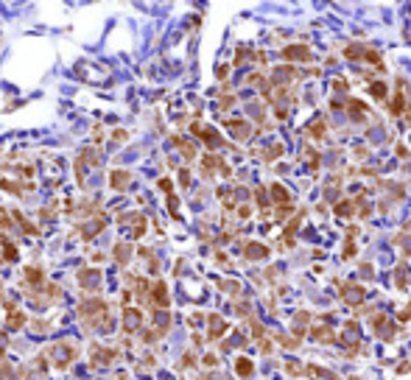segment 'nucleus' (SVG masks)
I'll use <instances>...</instances> for the list:
<instances>
[{"label":"nucleus","instance_id":"obj_1","mask_svg":"<svg viewBox=\"0 0 411 380\" xmlns=\"http://www.w3.org/2000/svg\"><path fill=\"white\" fill-rule=\"evenodd\" d=\"M78 319L84 321L87 330L93 333H109L112 330V313H109V305L98 299V296H87L78 302Z\"/></svg>","mask_w":411,"mask_h":380},{"label":"nucleus","instance_id":"obj_2","mask_svg":"<svg viewBox=\"0 0 411 380\" xmlns=\"http://www.w3.org/2000/svg\"><path fill=\"white\" fill-rule=\"evenodd\" d=\"M45 358L56 366V369H65V366H70V363L78 358V349H76V344L73 341H56V344H51L48 349H45Z\"/></svg>","mask_w":411,"mask_h":380},{"label":"nucleus","instance_id":"obj_3","mask_svg":"<svg viewBox=\"0 0 411 380\" xmlns=\"http://www.w3.org/2000/svg\"><path fill=\"white\" fill-rule=\"evenodd\" d=\"M106 229V216L103 213H95L87 224H78V235L84 238V241H93V238H98V235Z\"/></svg>","mask_w":411,"mask_h":380},{"label":"nucleus","instance_id":"obj_4","mask_svg":"<svg viewBox=\"0 0 411 380\" xmlns=\"http://www.w3.org/2000/svg\"><path fill=\"white\" fill-rule=\"evenodd\" d=\"M45 283H48V280H45V271L39 266H28L26 271H23V288H26V294H36Z\"/></svg>","mask_w":411,"mask_h":380},{"label":"nucleus","instance_id":"obj_5","mask_svg":"<svg viewBox=\"0 0 411 380\" xmlns=\"http://www.w3.org/2000/svg\"><path fill=\"white\" fill-rule=\"evenodd\" d=\"M118 358H120V352L118 349H112V347L93 344V349H90V361H93V366H112Z\"/></svg>","mask_w":411,"mask_h":380},{"label":"nucleus","instance_id":"obj_6","mask_svg":"<svg viewBox=\"0 0 411 380\" xmlns=\"http://www.w3.org/2000/svg\"><path fill=\"white\" fill-rule=\"evenodd\" d=\"M76 280H78V285H81L84 291L95 294V291L101 288V283H103V274L98 271V268H81V271L76 274Z\"/></svg>","mask_w":411,"mask_h":380},{"label":"nucleus","instance_id":"obj_7","mask_svg":"<svg viewBox=\"0 0 411 380\" xmlns=\"http://www.w3.org/2000/svg\"><path fill=\"white\" fill-rule=\"evenodd\" d=\"M148 299H151V305H154L157 311H168V285L163 283V280H157V283H151V288H148Z\"/></svg>","mask_w":411,"mask_h":380},{"label":"nucleus","instance_id":"obj_8","mask_svg":"<svg viewBox=\"0 0 411 380\" xmlns=\"http://www.w3.org/2000/svg\"><path fill=\"white\" fill-rule=\"evenodd\" d=\"M190 131H193V134H196L199 140H205V143H207L210 148H221V146H224V140L218 137V131H215V129H210V126L193 123V126H190Z\"/></svg>","mask_w":411,"mask_h":380},{"label":"nucleus","instance_id":"obj_9","mask_svg":"<svg viewBox=\"0 0 411 380\" xmlns=\"http://www.w3.org/2000/svg\"><path fill=\"white\" fill-rule=\"evenodd\" d=\"M118 224L132 226V238H143V232H146V216H140V213H126V216H120Z\"/></svg>","mask_w":411,"mask_h":380},{"label":"nucleus","instance_id":"obj_10","mask_svg":"<svg viewBox=\"0 0 411 380\" xmlns=\"http://www.w3.org/2000/svg\"><path fill=\"white\" fill-rule=\"evenodd\" d=\"M123 330L126 333H137V330H143V313L137 311V308H123Z\"/></svg>","mask_w":411,"mask_h":380},{"label":"nucleus","instance_id":"obj_11","mask_svg":"<svg viewBox=\"0 0 411 380\" xmlns=\"http://www.w3.org/2000/svg\"><path fill=\"white\" fill-rule=\"evenodd\" d=\"M243 257L252 260V263H257V260H269V246H263V243H257V241H249L246 246H243Z\"/></svg>","mask_w":411,"mask_h":380},{"label":"nucleus","instance_id":"obj_12","mask_svg":"<svg viewBox=\"0 0 411 380\" xmlns=\"http://www.w3.org/2000/svg\"><path fill=\"white\" fill-rule=\"evenodd\" d=\"M342 296H344V302L347 305H352V308H361L364 305V288L361 285H344L342 288Z\"/></svg>","mask_w":411,"mask_h":380},{"label":"nucleus","instance_id":"obj_13","mask_svg":"<svg viewBox=\"0 0 411 380\" xmlns=\"http://www.w3.org/2000/svg\"><path fill=\"white\" fill-rule=\"evenodd\" d=\"M132 254H135V246H132V243H126V241L115 243V249H112V257H115V263H118V266H129Z\"/></svg>","mask_w":411,"mask_h":380},{"label":"nucleus","instance_id":"obj_14","mask_svg":"<svg viewBox=\"0 0 411 380\" xmlns=\"http://www.w3.org/2000/svg\"><path fill=\"white\" fill-rule=\"evenodd\" d=\"M283 59H288V62H310V51L305 48V45H288V48H283Z\"/></svg>","mask_w":411,"mask_h":380},{"label":"nucleus","instance_id":"obj_15","mask_svg":"<svg viewBox=\"0 0 411 380\" xmlns=\"http://www.w3.org/2000/svg\"><path fill=\"white\" fill-rule=\"evenodd\" d=\"M266 193H272V201H274V204H280V207H288V204H291V193H288L280 182H274Z\"/></svg>","mask_w":411,"mask_h":380},{"label":"nucleus","instance_id":"obj_16","mask_svg":"<svg viewBox=\"0 0 411 380\" xmlns=\"http://www.w3.org/2000/svg\"><path fill=\"white\" fill-rule=\"evenodd\" d=\"M224 126L230 129L232 137H238V140H249V137H252V129H249L246 121H227Z\"/></svg>","mask_w":411,"mask_h":380},{"label":"nucleus","instance_id":"obj_17","mask_svg":"<svg viewBox=\"0 0 411 380\" xmlns=\"http://www.w3.org/2000/svg\"><path fill=\"white\" fill-rule=\"evenodd\" d=\"M207 324H210V327H207V336L210 338H221L224 333H227V321H224L221 316H215V313L207 316Z\"/></svg>","mask_w":411,"mask_h":380},{"label":"nucleus","instance_id":"obj_18","mask_svg":"<svg viewBox=\"0 0 411 380\" xmlns=\"http://www.w3.org/2000/svg\"><path fill=\"white\" fill-rule=\"evenodd\" d=\"M129 182H132V173L129 171H112L109 173V185L118 190V193H123V190L129 188Z\"/></svg>","mask_w":411,"mask_h":380},{"label":"nucleus","instance_id":"obj_19","mask_svg":"<svg viewBox=\"0 0 411 380\" xmlns=\"http://www.w3.org/2000/svg\"><path fill=\"white\" fill-rule=\"evenodd\" d=\"M0 257H3V263H14L17 260V246L11 243V238H0Z\"/></svg>","mask_w":411,"mask_h":380},{"label":"nucleus","instance_id":"obj_20","mask_svg":"<svg viewBox=\"0 0 411 380\" xmlns=\"http://www.w3.org/2000/svg\"><path fill=\"white\" fill-rule=\"evenodd\" d=\"M171 143H173V146H176V148L182 151V157H185V159H193V157H196V146H193L190 140L179 137V134H173V137H171Z\"/></svg>","mask_w":411,"mask_h":380},{"label":"nucleus","instance_id":"obj_21","mask_svg":"<svg viewBox=\"0 0 411 380\" xmlns=\"http://www.w3.org/2000/svg\"><path fill=\"white\" fill-rule=\"evenodd\" d=\"M333 213H336L339 218H352V216H355V201H350V199L339 201V204L333 207Z\"/></svg>","mask_w":411,"mask_h":380},{"label":"nucleus","instance_id":"obj_22","mask_svg":"<svg viewBox=\"0 0 411 380\" xmlns=\"http://www.w3.org/2000/svg\"><path fill=\"white\" fill-rule=\"evenodd\" d=\"M409 266H406V263H400V266L394 268V285H397V288H409Z\"/></svg>","mask_w":411,"mask_h":380},{"label":"nucleus","instance_id":"obj_23","mask_svg":"<svg viewBox=\"0 0 411 380\" xmlns=\"http://www.w3.org/2000/svg\"><path fill=\"white\" fill-rule=\"evenodd\" d=\"M403 104H406V98H403V81L397 84V93H394L392 104H389V112L392 115H403Z\"/></svg>","mask_w":411,"mask_h":380},{"label":"nucleus","instance_id":"obj_24","mask_svg":"<svg viewBox=\"0 0 411 380\" xmlns=\"http://www.w3.org/2000/svg\"><path fill=\"white\" fill-rule=\"evenodd\" d=\"M6 327H9V330H23V327H26V313H23V311H11L9 313V321H6Z\"/></svg>","mask_w":411,"mask_h":380},{"label":"nucleus","instance_id":"obj_25","mask_svg":"<svg viewBox=\"0 0 411 380\" xmlns=\"http://www.w3.org/2000/svg\"><path fill=\"white\" fill-rule=\"evenodd\" d=\"M252 369H255V363L249 361V358H238V361H235V372H238V378H249Z\"/></svg>","mask_w":411,"mask_h":380},{"label":"nucleus","instance_id":"obj_26","mask_svg":"<svg viewBox=\"0 0 411 380\" xmlns=\"http://www.w3.org/2000/svg\"><path fill=\"white\" fill-rule=\"evenodd\" d=\"M364 109H367V106L361 104V101H355V98H352L350 106H347V112H350L352 121H364Z\"/></svg>","mask_w":411,"mask_h":380},{"label":"nucleus","instance_id":"obj_27","mask_svg":"<svg viewBox=\"0 0 411 380\" xmlns=\"http://www.w3.org/2000/svg\"><path fill=\"white\" fill-rule=\"evenodd\" d=\"M308 134H310V137H316V140H322V137H325V118H316V121L310 123Z\"/></svg>","mask_w":411,"mask_h":380},{"label":"nucleus","instance_id":"obj_28","mask_svg":"<svg viewBox=\"0 0 411 380\" xmlns=\"http://www.w3.org/2000/svg\"><path fill=\"white\" fill-rule=\"evenodd\" d=\"M280 154H283V143H272V146H269V151H263L260 157H263L266 162H272V159H277Z\"/></svg>","mask_w":411,"mask_h":380},{"label":"nucleus","instance_id":"obj_29","mask_svg":"<svg viewBox=\"0 0 411 380\" xmlns=\"http://www.w3.org/2000/svg\"><path fill=\"white\" fill-rule=\"evenodd\" d=\"M310 336L316 338V341H333V330L330 327H313L310 330Z\"/></svg>","mask_w":411,"mask_h":380},{"label":"nucleus","instance_id":"obj_30","mask_svg":"<svg viewBox=\"0 0 411 380\" xmlns=\"http://www.w3.org/2000/svg\"><path fill=\"white\" fill-rule=\"evenodd\" d=\"M0 190H9V193H14V196H23V185H20V182L0 179Z\"/></svg>","mask_w":411,"mask_h":380},{"label":"nucleus","instance_id":"obj_31","mask_svg":"<svg viewBox=\"0 0 411 380\" xmlns=\"http://www.w3.org/2000/svg\"><path fill=\"white\" fill-rule=\"evenodd\" d=\"M218 288H221V291H227V294H238V291H240V285L235 283V280H221V283H218Z\"/></svg>","mask_w":411,"mask_h":380},{"label":"nucleus","instance_id":"obj_32","mask_svg":"<svg viewBox=\"0 0 411 380\" xmlns=\"http://www.w3.org/2000/svg\"><path fill=\"white\" fill-rule=\"evenodd\" d=\"M285 372H288L291 378H300L302 372H305V366H300L297 361H285Z\"/></svg>","mask_w":411,"mask_h":380},{"label":"nucleus","instance_id":"obj_33","mask_svg":"<svg viewBox=\"0 0 411 380\" xmlns=\"http://www.w3.org/2000/svg\"><path fill=\"white\" fill-rule=\"evenodd\" d=\"M369 93L375 95V98H386V84L383 81H375V84H369Z\"/></svg>","mask_w":411,"mask_h":380},{"label":"nucleus","instance_id":"obj_34","mask_svg":"<svg viewBox=\"0 0 411 380\" xmlns=\"http://www.w3.org/2000/svg\"><path fill=\"white\" fill-rule=\"evenodd\" d=\"M0 226H3V229H11V226H14L11 213H9V210H3V207H0Z\"/></svg>","mask_w":411,"mask_h":380},{"label":"nucleus","instance_id":"obj_35","mask_svg":"<svg viewBox=\"0 0 411 380\" xmlns=\"http://www.w3.org/2000/svg\"><path fill=\"white\" fill-rule=\"evenodd\" d=\"M255 201L260 204V207H266V204H269V193H266V188H257V190H255Z\"/></svg>","mask_w":411,"mask_h":380},{"label":"nucleus","instance_id":"obj_36","mask_svg":"<svg viewBox=\"0 0 411 380\" xmlns=\"http://www.w3.org/2000/svg\"><path fill=\"white\" fill-rule=\"evenodd\" d=\"M176 207H179V199H176V193H171V196H168V210H171L173 218H179L176 216Z\"/></svg>","mask_w":411,"mask_h":380},{"label":"nucleus","instance_id":"obj_37","mask_svg":"<svg viewBox=\"0 0 411 380\" xmlns=\"http://www.w3.org/2000/svg\"><path fill=\"white\" fill-rule=\"evenodd\" d=\"M235 213H238V218L243 221V218L252 216V207H249V204H238V207H235Z\"/></svg>","mask_w":411,"mask_h":380},{"label":"nucleus","instance_id":"obj_38","mask_svg":"<svg viewBox=\"0 0 411 380\" xmlns=\"http://www.w3.org/2000/svg\"><path fill=\"white\" fill-rule=\"evenodd\" d=\"M179 185H182V188H190V171H188V168H182V171H179Z\"/></svg>","mask_w":411,"mask_h":380},{"label":"nucleus","instance_id":"obj_39","mask_svg":"<svg viewBox=\"0 0 411 380\" xmlns=\"http://www.w3.org/2000/svg\"><path fill=\"white\" fill-rule=\"evenodd\" d=\"M232 104H235V98H232V95H224V98H221V104H218V106H221V109H230Z\"/></svg>","mask_w":411,"mask_h":380},{"label":"nucleus","instance_id":"obj_40","mask_svg":"<svg viewBox=\"0 0 411 380\" xmlns=\"http://www.w3.org/2000/svg\"><path fill=\"white\" fill-rule=\"evenodd\" d=\"M288 216H291V204H288V207H280V210H277V218H280V221H285Z\"/></svg>","mask_w":411,"mask_h":380},{"label":"nucleus","instance_id":"obj_41","mask_svg":"<svg viewBox=\"0 0 411 380\" xmlns=\"http://www.w3.org/2000/svg\"><path fill=\"white\" fill-rule=\"evenodd\" d=\"M160 190H165V193L171 196V182H168V179H160Z\"/></svg>","mask_w":411,"mask_h":380},{"label":"nucleus","instance_id":"obj_42","mask_svg":"<svg viewBox=\"0 0 411 380\" xmlns=\"http://www.w3.org/2000/svg\"><path fill=\"white\" fill-rule=\"evenodd\" d=\"M352 254H355V246H352V241H350L344 246V257H352Z\"/></svg>","mask_w":411,"mask_h":380},{"label":"nucleus","instance_id":"obj_43","mask_svg":"<svg viewBox=\"0 0 411 380\" xmlns=\"http://www.w3.org/2000/svg\"><path fill=\"white\" fill-rule=\"evenodd\" d=\"M333 90H339V93H342V90H347V84H344V78H336V81H333Z\"/></svg>","mask_w":411,"mask_h":380},{"label":"nucleus","instance_id":"obj_44","mask_svg":"<svg viewBox=\"0 0 411 380\" xmlns=\"http://www.w3.org/2000/svg\"><path fill=\"white\" fill-rule=\"evenodd\" d=\"M112 140H126V131H123V129H118V131H112Z\"/></svg>","mask_w":411,"mask_h":380},{"label":"nucleus","instance_id":"obj_45","mask_svg":"<svg viewBox=\"0 0 411 380\" xmlns=\"http://www.w3.org/2000/svg\"><path fill=\"white\" fill-rule=\"evenodd\" d=\"M361 274L369 277V274H372V266H369V263H361Z\"/></svg>","mask_w":411,"mask_h":380},{"label":"nucleus","instance_id":"obj_46","mask_svg":"<svg viewBox=\"0 0 411 380\" xmlns=\"http://www.w3.org/2000/svg\"><path fill=\"white\" fill-rule=\"evenodd\" d=\"M400 321H406V319H411V308H406V311H400V316H397Z\"/></svg>","mask_w":411,"mask_h":380},{"label":"nucleus","instance_id":"obj_47","mask_svg":"<svg viewBox=\"0 0 411 380\" xmlns=\"http://www.w3.org/2000/svg\"><path fill=\"white\" fill-rule=\"evenodd\" d=\"M260 352L269 355V352H272V344H269V341H260Z\"/></svg>","mask_w":411,"mask_h":380},{"label":"nucleus","instance_id":"obj_48","mask_svg":"<svg viewBox=\"0 0 411 380\" xmlns=\"http://www.w3.org/2000/svg\"><path fill=\"white\" fill-rule=\"evenodd\" d=\"M205 363L207 366H215V355H205Z\"/></svg>","mask_w":411,"mask_h":380},{"label":"nucleus","instance_id":"obj_49","mask_svg":"<svg viewBox=\"0 0 411 380\" xmlns=\"http://www.w3.org/2000/svg\"><path fill=\"white\" fill-rule=\"evenodd\" d=\"M0 263H3V257H0Z\"/></svg>","mask_w":411,"mask_h":380},{"label":"nucleus","instance_id":"obj_50","mask_svg":"<svg viewBox=\"0 0 411 380\" xmlns=\"http://www.w3.org/2000/svg\"><path fill=\"white\" fill-rule=\"evenodd\" d=\"M352 380H355V378H352Z\"/></svg>","mask_w":411,"mask_h":380}]
</instances>
